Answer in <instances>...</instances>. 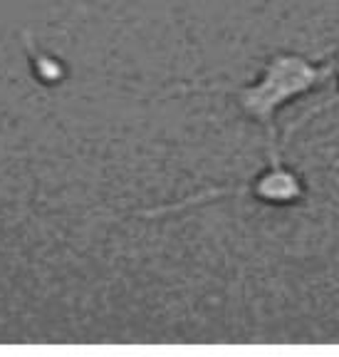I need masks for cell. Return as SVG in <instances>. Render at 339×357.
Segmentation results:
<instances>
[{
	"label": "cell",
	"mask_w": 339,
	"mask_h": 357,
	"mask_svg": "<svg viewBox=\"0 0 339 357\" xmlns=\"http://www.w3.org/2000/svg\"><path fill=\"white\" fill-rule=\"evenodd\" d=\"M339 73L337 57L324 65L307 60L295 52H278V55L267 57L262 65L260 75L255 82L245 84V87H181L191 92H223L235 100L245 117L258 122L267 129L273 137V122L283 107H287L297 97L310 95L312 89L322 87L327 79H332Z\"/></svg>",
	"instance_id": "6da1fadb"
},
{
	"label": "cell",
	"mask_w": 339,
	"mask_h": 357,
	"mask_svg": "<svg viewBox=\"0 0 339 357\" xmlns=\"http://www.w3.org/2000/svg\"><path fill=\"white\" fill-rule=\"evenodd\" d=\"M248 194L251 199L267 204V206H290V204H297V201L305 196V184L297 172H292L290 167H285L280 162L278 151H273V162L270 167L262 169L255 178H251L248 184L238 186V189H218V191H208V194L200 196H191V199L181 201V204H173V206H164V208H154V211H146V216H161L168 211H178V208H186L191 204H203L208 196L213 199H221V196H243Z\"/></svg>",
	"instance_id": "7a4b0ae2"
},
{
	"label": "cell",
	"mask_w": 339,
	"mask_h": 357,
	"mask_svg": "<svg viewBox=\"0 0 339 357\" xmlns=\"http://www.w3.org/2000/svg\"><path fill=\"white\" fill-rule=\"evenodd\" d=\"M334 167H337V172H339V162H334Z\"/></svg>",
	"instance_id": "3957f363"
}]
</instances>
